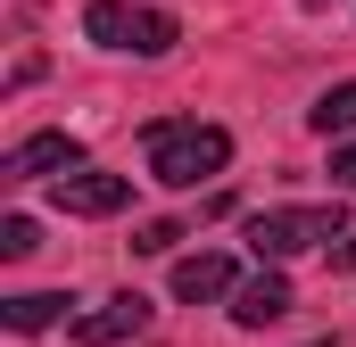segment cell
<instances>
[{
  "mask_svg": "<svg viewBox=\"0 0 356 347\" xmlns=\"http://www.w3.org/2000/svg\"><path fill=\"white\" fill-rule=\"evenodd\" d=\"M124 198H133V182H124V174H99V166H75V174H58V182H50V207H58V215H116V207H124Z\"/></svg>",
  "mask_w": 356,
  "mask_h": 347,
  "instance_id": "5b68a950",
  "label": "cell"
},
{
  "mask_svg": "<svg viewBox=\"0 0 356 347\" xmlns=\"http://www.w3.org/2000/svg\"><path fill=\"white\" fill-rule=\"evenodd\" d=\"M175 240H182V223H141V240H133V248H141V257H166Z\"/></svg>",
  "mask_w": 356,
  "mask_h": 347,
  "instance_id": "7c38bea8",
  "label": "cell"
},
{
  "mask_svg": "<svg viewBox=\"0 0 356 347\" xmlns=\"http://www.w3.org/2000/svg\"><path fill=\"white\" fill-rule=\"evenodd\" d=\"M33 248H42V223L33 215H0V257L17 264V257H33Z\"/></svg>",
  "mask_w": 356,
  "mask_h": 347,
  "instance_id": "8fae6325",
  "label": "cell"
},
{
  "mask_svg": "<svg viewBox=\"0 0 356 347\" xmlns=\"http://www.w3.org/2000/svg\"><path fill=\"white\" fill-rule=\"evenodd\" d=\"M83 166V141L75 133H25L8 158H0V182H58V174Z\"/></svg>",
  "mask_w": 356,
  "mask_h": 347,
  "instance_id": "277c9868",
  "label": "cell"
},
{
  "mask_svg": "<svg viewBox=\"0 0 356 347\" xmlns=\"http://www.w3.org/2000/svg\"><path fill=\"white\" fill-rule=\"evenodd\" d=\"M232 166V133L224 124H199V116H158L149 124V182L166 190H199Z\"/></svg>",
  "mask_w": 356,
  "mask_h": 347,
  "instance_id": "6da1fadb",
  "label": "cell"
},
{
  "mask_svg": "<svg viewBox=\"0 0 356 347\" xmlns=\"http://www.w3.org/2000/svg\"><path fill=\"white\" fill-rule=\"evenodd\" d=\"M340 232H348L340 198H332V207H266V215H249L257 264H290V257H307L315 240H340Z\"/></svg>",
  "mask_w": 356,
  "mask_h": 347,
  "instance_id": "3957f363",
  "label": "cell"
},
{
  "mask_svg": "<svg viewBox=\"0 0 356 347\" xmlns=\"http://www.w3.org/2000/svg\"><path fill=\"white\" fill-rule=\"evenodd\" d=\"M332 182H340V190H356V133L332 149Z\"/></svg>",
  "mask_w": 356,
  "mask_h": 347,
  "instance_id": "4fadbf2b",
  "label": "cell"
},
{
  "mask_svg": "<svg viewBox=\"0 0 356 347\" xmlns=\"http://www.w3.org/2000/svg\"><path fill=\"white\" fill-rule=\"evenodd\" d=\"M307 124H315L323 141H348V133H356V83H332L315 108H307Z\"/></svg>",
  "mask_w": 356,
  "mask_h": 347,
  "instance_id": "30bf717a",
  "label": "cell"
},
{
  "mask_svg": "<svg viewBox=\"0 0 356 347\" xmlns=\"http://www.w3.org/2000/svg\"><path fill=\"white\" fill-rule=\"evenodd\" d=\"M83 33L99 42V50H133V58H166V50L182 42L175 8H141V0H91Z\"/></svg>",
  "mask_w": 356,
  "mask_h": 347,
  "instance_id": "7a4b0ae2",
  "label": "cell"
},
{
  "mask_svg": "<svg viewBox=\"0 0 356 347\" xmlns=\"http://www.w3.org/2000/svg\"><path fill=\"white\" fill-rule=\"evenodd\" d=\"M141 331H149V298H141V289H124V298L75 314V339L83 347H116V339H141Z\"/></svg>",
  "mask_w": 356,
  "mask_h": 347,
  "instance_id": "8992f818",
  "label": "cell"
},
{
  "mask_svg": "<svg viewBox=\"0 0 356 347\" xmlns=\"http://www.w3.org/2000/svg\"><path fill=\"white\" fill-rule=\"evenodd\" d=\"M241 289V273H232V257H216V248H199V257L175 264V298L182 306H207V298H232Z\"/></svg>",
  "mask_w": 356,
  "mask_h": 347,
  "instance_id": "ba28073f",
  "label": "cell"
},
{
  "mask_svg": "<svg viewBox=\"0 0 356 347\" xmlns=\"http://www.w3.org/2000/svg\"><path fill=\"white\" fill-rule=\"evenodd\" d=\"M58 314H67V298H58V289H25V298H0V323H8V331H50Z\"/></svg>",
  "mask_w": 356,
  "mask_h": 347,
  "instance_id": "9c48e42d",
  "label": "cell"
},
{
  "mask_svg": "<svg viewBox=\"0 0 356 347\" xmlns=\"http://www.w3.org/2000/svg\"><path fill=\"white\" fill-rule=\"evenodd\" d=\"M282 314H290V281H282V264H266L257 281L232 289V323H241V331H266V323H282Z\"/></svg>",
  "mask_w": 356,
  "mask_h": 347,
  "instance_id": "52a82bcc",
  "label": "cell"
}]
</instances>
